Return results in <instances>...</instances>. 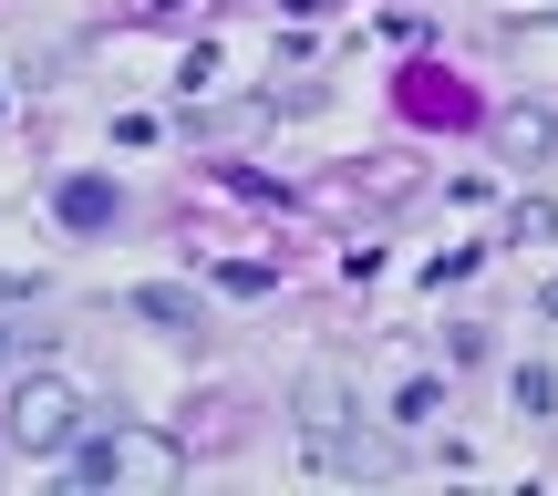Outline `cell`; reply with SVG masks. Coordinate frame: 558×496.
Returning <instances> with one entry per match:
<instances>
[{
    "instance_id": "1",
    "label": "cell",
    "mask_w": 558,
    "mask_h": 496,
    "mask_svg": "<svg viewBox=\"0 0 558 496\" xmlns=\"http://www.w3.org/2000/svg\"><path fill=\"white\" fill-rule=\"evenodd\" d=\"M83 435H94V403H83L62 373H21V394L0 403V445L32 456V465H62Z\"/></svg>"
},
{
    "instance_id": "2",
    "label": "cell",
    "mask_w": 558,
    "mask_h": 496,
    "mask_svg": "<svg viewBox=\"0 0 558 496\" xmlns=\"http://www.w3.org/2000/svg\"><path fill=\"white\" fill-rule=\"evenodd\" d=\"M62 476L73 486H177L186 445L177 435H135V424H104V435H83L73 456H62Z\"/></svg>"
},
{
    "instance_id": "3",
    "label": "cell",
    "mask_w": 558,
    "mask_h": 496,
    "mask_svg": "<svg viewBox=\"0 0 558 496\" xmlns=\"http://www.w3.org/2000/svg\"><path fill=\"white\" fill-rule=\"evenodd\" d=\"M300 465L341 486H383V476H403V445L373 435V424H331V435H300Z\"/></svg>"
},
{
    "instance_id": "4",
    "label": "cell",
    "mask_w": 558,
    "mask_h": 496,
    "mask_svg": "<svg viewBox=\"0 0 558 496\" xmlns=\"http://www.w3.org/2000/svg\"><path fill=\"white\" fill-rule=\"evenodd\" d=\"M290 424H300V435L352 424V383H341V373H300V383H290Z\"/></svg>"
},
{
    "instance_id": "5",
    "label": "cell",
    "mask_w": 558,
    "mask_h": 496,
    "mask_svg": "<svg viewBox=\"0 0 558 496\" xmlns=\"http://www.w3.org/2000/svg\"><path fill=\"white\" fill-rule=\"evenodd\" d=\"M497 145L518 166H538V156H558V114H548V104H507V114H497Z\"/></svg>"
},
{
    "instance_id": "6",
    "label": "cell",
    "mask_w": 558,
    "mask_h": 496,
    "mask_svg": "<svg viewBox=\"0 0 558 496\" xmlns=\"http://www.w3.org/2000/svg\"><path fill=\"white\" fill-rule=\"evenodd\" d=\"M124 311H135V320H156V331H197V300H186V290H166V279H145Z\"/></svg>"
},
{
    "instance_id": "7",
    "label": "cell",
    "mask_w": 558,
    "mask_h": 496,
    "mask_svg": "<svg viewBox=\"0 0 558 496\" xmlns=\"http://www.w3.org/2000/svg\"><path fill=\"white\" fill-rule=\"evenodd\" d=\"M548 239H558V207H548V197H518V207H507V239H497V249H548Z\"/></svg>"
},
{
    "instance_id": "8",
    "label": "cell",
    "mask_w": 558,
    "mask_h": 496,
    "mask_svg": "<svg viewBox=\"0 0 558 496\" xmlns=\"http://www.w3.org/2000/svg\"><path fill=\"white\" fill-rule=\"evenodd\" d=\"M62 218H73V228H104V218H114V186H104V177H73V186H62Z\"/></svg>"
},
{
    "instance_id": "9",
    "label": "cell",
    "mask_w": 558,
    "mask_h": 496,
    "mask_svg": "<svg viewBox=\"0 0 558 496\" xmlns=\"http://www.w3.org/2000/svg\"><path fill=\"white\" fill-rule=\"evenodd\" d=\"M435 414H445V383H435V373H414V383L393 394V424L414 435V424H435Z\"/></svg>"
},
{
    "instance_id": "10",
    "label": "cell",
    "mask_w": 558,
    "mask_h": 496,
    "mask_svg": "<svg viewBox=\"0 0 558 496\" xmlns=\"http://www.w3.org/2000/svg\"><path fill=\"white\" fill-rule=\"evenodd\" d=\"M507 394H518V414L538 424L548 403H558V373H548V362H518V383H507Z\"/></svg>"
},
{
    "instance_id": "11",
    "label": "cell",
    "mask_w": 558,
    "mask_h": 496,
    "mask_svg": "<svg viewBox=\"0 0 558 496\" xmlns=\"http://www.w3.org/2000/svg\"><path fill=\"white\" fill-rule=\"evenodd\" d=\"M52 352V331H21V320H0V362H41Z\"/></svg>"
},
{
    "instance_id": "12",
    "label": "cell",
    "mask_w": 558,
    "mask_h": 496,
    "mask_svg": "<svg viewBox=\"0 0 558 496\" xmlns=\"http://www.w3.org/2000/svg\"><path fill=\"white\" fill-rule=\"evenodd\" d=\"M279 11H300V21H331V11H341V0H279Z\"/></svg>"
}]
</instances>
